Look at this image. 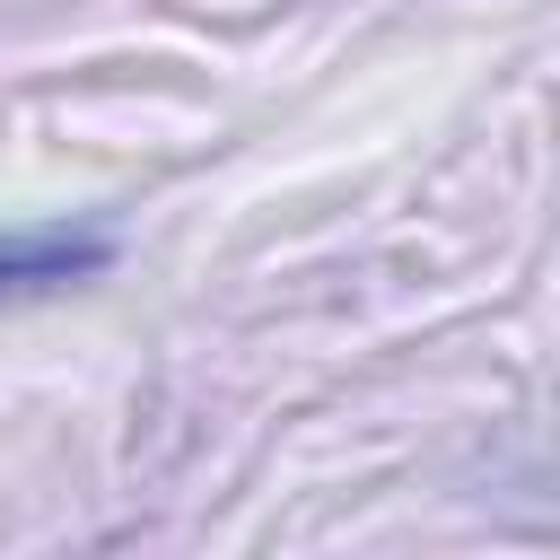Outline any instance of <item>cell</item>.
I'll return each mask as SVG.
<instances>
[{
  "instance_id": "1",
  "label": "cell",
  "mask_w": 560,
  "mask_h": 560,
  "mask_svg": "<svg viewBox=\"0 0 560 560\" xmlns=\"http://www.w3.org/2000/svg\"><path fill=\"white\" fill-rule=\"evenodd\" d=\"M96 262H105V236L9 228V236H0V306H9V298H35V289H61V280H88Z\"/></svg>"
}]
</instances>
